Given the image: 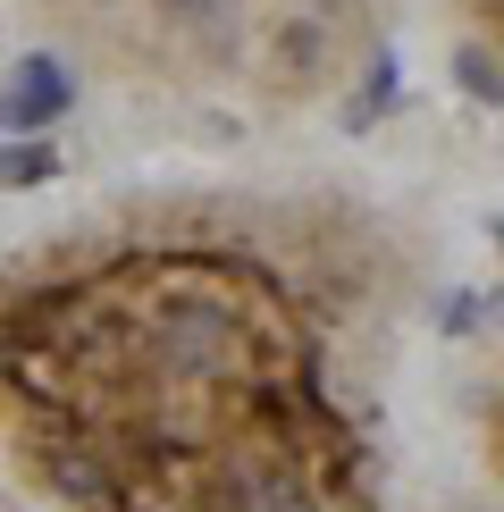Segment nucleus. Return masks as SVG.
I'll return each instance as SVG.
<instances>
[{
  "mask_svg": "<svg viewBox=\"0 0 504 512\" xmlns=\"http://www.w3.org/2000/svg\"><path fill=\"white\" fill-rule=\"evenodd\" d=\"M0 512H26V496L9 487V471H0Z\"/></svg>",
  "mask_w": 504,
  "mask_h": 512,
  "instance_id": "obj_5",
  "label": "nucleus"
},
{
  "mask_svg": "<svg viewBox=\"0 0 504 512\" xmlns=\"http://www.w3.org/2000/svg\"><path fill=\"white\" fill-rule=\"evenodd\" d=\"M479 462L504 487V353L488 361V387H479Z\"/></svg>",
  "mask_w": 504,
  "mask_h": 512,
  "instance_id": "obj_4",
  "label": "nucleus"
},
{
  "mask_svg": "<svg viewBox=\"0 0 504 512\" xmlns=\"http://www.w3.org/2000/svg\"><path fill=\"white\" fill-rule=\"evenodd\" d=\"M454 42H462V68L488 101H504V0H446Z\"/></svg>",
  "mask_w": 504,
  "mask_h": 512,
  "instance_id": "obj_3",
  "label": "nucleus"
},
{
  "mask_svg": "<svg viewBox=\"0 0 504 512\" xmlns=\"http://www.w3.org/2000/svg\"><path fill=\"white\" fill-rule=\"evenodd\" d=\"M437 252L353 185H152L0 252L34 512H387Z\"/></svg>",
  "mask_w": 504,
  "mask_h": 512,
  "instance_id": "obj_1",
  "label": "nucleus"
},
{
  "mask_svg": "<svg viewBox=\"0 0 504 512\" xmlns=\"http://www.w3.org/2000/svg\"><path fill=\"white\" fill-rule=\"evenodd\" d=\"M68 68L126 101L303 118L387 59L412 0H17Z\"/></svg>",
  "mask_w": 504,
  "mask_h": 512,
  "instance_id": "obj_2",
  "label": "nucleus"
}]
</instances>
